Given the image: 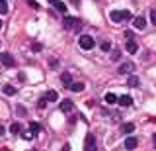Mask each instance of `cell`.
Returning a JSON list of instances; mask_svg holds the SVG:
<instances>
[{
  "mask_svg": "<svg viewBox=\"0 0 156 151\" xmlns=\"http://www.w3.org/2000/svg\"><path fill=\"white\" fill-rule=\"evenodd\" d=\"M78 43H80V47L84 51H90L94 49V37L92 36H80V40H78Z\"/></svg>",
  "mask_w": 156,
  "mask_h": 151,
  "instance_id": "obj_1",
  "label": "cell"
},
{
  "mask_svg": "<svg viewBox=\"0 0 156 151\" xmlns=\"http://www.w3.org/2000/svg\"><path fill=\"white\" fill-rule=\"evenodd\" d=\"M0 63H2L4 67H16V59H14L10 53H0Z\"/></svg>",
  "mask_w": 156,
  "mask_h": 151,
  "instance_id": "obj_2",
  "label": "cell"
},
{
  "mask_svg": "<svg viewBox=\"0 0 156 151\" xmlns=\"http://www.w3.org/2000/svg\"><path fill=\"white\" fill-rule=\"evenodd\" d=\"M62 24H65V28H74V30H80V26H82V24L72 16H65L62 18Z\"/></svg>",
  "mask_w": 156,
  "mask_h": 151,
  "instance_id": "obj_3",
  "label": "cell"
},
{
  "mask_svg": "<svg viewBox=\"0 0 156 151\" xmlns=\"http://www.w3.org/2000/svg\"><path fill=\"white\" fill-rule=\"evenodd\" d=\"M133 71H135V65H133L131 61L121 63V65H119V69H117V73H119V75H131Z\"/></svg>",
  "mask_w": 156,
  "mask_h": 151,
  "instance_id": "obj_4",
  "label": "cell"
},
{
  "mask_svg": "<svg viewBox=\"0 0 156 151\" xmlns=\"http://www.w3.org/2000/svg\"><path fill=\"white\" fill-rule=\"evenodd\" d=\"M84 149H86V151H98L94 134H88V135H86V145H84Z\"/></svg>",
  "mask_w": 156,
  "mask_h": 151,
  "instance_id": "obj_5",
  "label": "cell"
},
{
  "mask_svg": "<svg viewBox=\"0 0 156 151\" xmlns=\"http://www.w3.org/2000/svg\"><path fill=\"white\" fill-rule=\"evenodd\" d=\"M58 108H61V112H62V114H68V112H72V110H74V104H72V100H62L61 102V106H58Z\"/></svg>",
  "mask_w": 156,
  "mask_h": 151,
  "instance_id": "obj_6",
  "label": "cell"
},
{
  "mask_svg": "<svg viewBox=\"0 0 156 151\" xmlns=\"http://www.w3.org/2000/svg\"><path fill=\"white\" fill-rule=\"evenodd\" d=\"M109 18H111V22H115V24L125 22V18H123V10H113V12L109 14Z\"/></svg>",
  "mask_w": 156,
  "mask_h": 151,
  "instance_id": "obj_7",
  "label": "cell"
},
{
  "mask_svg": "<svg viewBox=\"0 0 156 151\" xmlns=\"http://www.w3.org/2000/svg\"><path fill=\"white\" fill-rule=\"evenodd\" d=\"M117 102H119V104L123 106V108H127V106H131V104H133V96L123 94V96H119V98H117Z\"/></svg>",
  "mask_w": 156,
  "mask_h": 151,
  "instance_id": "obj_8",
  "label": "cell"
},
{
  "mask_svg": "<svg viewBox=\"0 0 156 151\" xmlns=\"http://www.w3.org/2000/svg\"><path fill=\"white\" fill-rule=\"evenodd\" d=\"M49 4H53V6H55L58 12L66 14V4H65V2H61V0H49Z\"/></svg>",
  "mask_w": 156,
  "mask_h": 151,
  "instance_id": "obj_9",
  "label": "cell"
},
{
  "mask_svg": "<svg viewBox=\"0 0 156 151\" xmlns=\"http://www.w3.org/2000/svg\"><path fill=\"white\" fill-rule=\"evenodd\" d=\"M133 24H135L136 30H144V28H146V20H144L143 16H136L135 20H133Z\"/></svg>",
  "mask_w": 156,
  "mask_h": 151,
  "instance_id": "obj_10",
  "label": "cell"
},
{
  "mask_svg": "<svg viewBox=\"0 0 156 151\" xmlns=\"http://www.w3.org/2000/svg\"><path fill=\"white\" fill-rule=\"evenodd\" d=\"M125 51H127V53H136V51H139V45H136V41H135V40L127 41V47H125Z\"/></svg>",
  "mask_w": 156,
  "mask_h": 151,
  "instance_id": "obj_11",
  "label": "cell"
},
{
  "mask_svg": "<svg viewBox=\"0 0 156 151\" xmlns=\"http://www.w3.org/2000/svg\"><path fill=\"white\" fill-rule=\"evenodd\" d=\"M61 82L65 86H70L72 85V75H70V73H62V75H61Z\"/></svg>",
  "mask_w": 156,
  "mask_h": 151,
  "instance_id": "obj_12",
  "label": "cell"
},
{
  "mask_svg": "<svg viewBox=\"0 0 156 151\" xmlns=\"http://www.w3.org/2000/svg\"><path fill=\"white\" fill-rule=\"evenodd\" d=\"M68 89H70L72 92H82V90H84V82H76V81H72V85L68 86Z\"/></svg>",
  "mask_w": 156,
  "mask_h": 151,
  "instance_id": "obj_13",
  "label": "cell"
},
{
  "mask_svg": "<svg viewBox=\"0 0 156 151\" xmlns=\"http://www.w3.org/2000/svg\"><path fill=\"white\" fill-rule=\"evenodd\" d=\"M121 131H123V134H127V135H129V134H133V131H135V124L127 122V124L121 126Z\"/></svg>",
  "mask_w": 156,
  "mask_h": 151,
  "instance_id": "obj_14",
  "label": "cell"
},
{
  "mask_svg": "<svg viewBox=\"0 0 156 151\" xmlns=\"http://www.w3.org/2000/svg\"><path fill=\"white\" fill-rule=\"evenodd\" d=\"M117 98H119V96H115L113 92H107V94L104 96V100H105V104H115L117 102Z\"/></svg>",
  "mask_w": 156,
  "mask_h": 151,
  "instance_id": "obj_15",
  "label": "cell"
},
{
  "mask_svg": "<svg viewBox=\"0 0 156 151\" xmlns=\"http://www.w3.org/2000/svg\"><path fill=\"white\" fill-rule=\"evenodd\" d=\"M136 143H139V141H136V138H127V139H125V147H127V149H135Z\"/></svg>",
  "mask_w": 156,
  "mask_h": 151,
  "instance_id": "obj_16",
  "label": "cell"
},
{
  "mask_svg": "<svg viewBox=\"0 0 156 151\" xmlns=\"http://www.w3.org/2000/svg\"><path fill=\"white\" fill-rule=\"evenodd\" d=\"M10 131H12L14 135H18L20 131H22V124H20V122H14V124L10 126Z\"/></svg>",
  "mask_w": 156,
  "mask_h": 151,
  "instance_id": "obj_17",
  "label": "cell"
},
{
  "mask_svg": "<svg viewBox=\"0 0 156 151\" xmlns=\"http://www.w3.org/2000/svg\"><path fill=\"white\" fill-rule=\"evenodd\" d=\"M4 94H8V96H14V94H16V86H12V85H6V86H4Z\"/></svg>",
  "mask_w": 156,
  "mask_h": 151,
  "instance_id": "obj_18",
  "label": "cell"
},
{
  "mask_svg": "<svg viewBox=\"0 0 156 151\" xmlns=\"http://www.w3.org/2000/svg\"><path fill=\"white\" fill-rule=\"evenodd\" d=\"M39 130H41V126H39L37 122H31V124H29V131H31L33 135H35V134H39Z\"/></svg>",
  "mask_w": 156,
  "mask_h": 151,
  "instance_id": "obj_19",
  "label": "cell"
},
{
  "mask_svg": "<svg viewBox=\"0 0 156 151\" xmlns=\"http://www.w3.org/2000/svg\"><path fill=\"white\" fill-rule=\"evenodd\" d=\"M45 96H47V100H49V102H55V100L58 98V94H57V90H49V92H47V94H45Z\"/></svg>",
  "mask_w": 156,
  "mask_h": 151,
  "instance_id": "obj_20",
  "label": "cell"
},
{
  "mask_svg": "<svg viewBox=\"0 0 156 151\" xmlns=\"http://www.w3.org/2000/svg\"><path fill=\"white\" fill-rule=\"evenodd\" d=\"M31 51H33V53H41V51H43V45H41V43H39V41L31 43Z\"/></svg>",
  "mask_w": 156,
  "mask_h": 151,
  "instance_id": "obj_21",
  "label": "cell"
},
{
  "mask_svg": "<svg viewBox=\"0 0 156 151\" xmlns=\"http://www.w3.org/2000/svg\"><path fill=\"white\" fill-rule=\"evenodd\" d=\"M8 14V6H6V0H0V16Z\"/></svg>",
  "mask_w": 156,
  "mask_h": 151,
  "instance_id": "obj_22",
  "label": "cell"
},
{
  "mask_svg": "<svg viewBox=\"0 0 156 151\" xmlns=\"http://www.w3.org/2000/svg\"><path fill=\"white\" fill-rule=\"evenodd\" d=\"M111 59H113V61H119L121 59V51L119 49H113V53H111Z\"/></svg>",
  "mask_w": 156,
  "mask_h": 151,
  "instance_id": "obj_23",
  "label": "cell"
},
{
  "mask_svg": "<svg viewBox=\"0 0 156 151\" xmlns=\"http://www.w3.org/2000/svg\"><path fill=\"white\" fill-rule=\"evenodd\" d=\"M129 86H139V79L133 75V77H129Z\"/></svg>",
  "mask_w": 156,
  "mask_h": 151,
  "instance_id": "obj_24",
  "label": "cell"
},
{
  "mask_svg": "<svg viewBox=\"0 0 156 151\" xmlns=\"http://www.w3.org/2000/svg\"><path fill=\"white\" fill-rule=\"evenodd\" d=\"M47 96H43V98H39V102H37V106H39V108H45V106H47Z\"/></svg>",
  "mask_w": 156,
  "mask_h": 151,
  "instance_id": "obj_25",
  "label": "cell"
},
{
  "mask_svg": "<svg viewBox=\"0 0 156 151\" xmlns=\"http://www.w3.org/2000/svg\"><path fill=\"white\" fill-rule=\"evenodd\" d=\"M100 47H101V51H109V49H111V43H109V41H101Z\"/></svg>",
  "mask_w": 156,
  "mask_h": 151,
  "instance_id": "obj_26",
  "label": "cell"
},
{
  "mask_svg": "<svg viewBox=\"0 0 156 151\" xmlns=\"http://www.w3.org/2000/svg\"><path fill=\"white\" fill-rule=\"evenodd\" d=\"M123 36H125V40H127V41H131V40H133V37H135V33L131 32V30H127V32L123 33Z\"/></svg>",
  "mask_w": 156,
  "mask_h": 151,
  "instance_id": "obj_27",
  "label": "cell"
},
{
  "mask_svg": "<svg viewBox=\"0 0 156 151\" xmlns=\"http://www.w3.org/2000/svg\"><path fill=\"white\" fill-rule=\"evenodd\" d=\"M27 4H29V6H31V8H33V10H39V4L35 2V0H29V2H27Z\"/></svg>",
  "mask_w": 156,
  "mask_h": 151,
  "instance_id": "obj_28",
  "label": "cell"
},
{
  "mask_svg": "<svg viewBox=\"0 0 156 151\" xmlns=\"http://www.w3.org/2000/svg\"><path fill=\"white\" fill-rule=\"evenodd\" d=\"M150 22L156 26V10H150Z\"/></svg>",
  "mask_w": 156,
  "mask_h": 151,
  "instance_id": "obj_29",
  "label": "cell"
},
{
  "mask_svg": "<svg viewBox=\"0 0 156 151\" xmlns=\"http://www.w3.org/2000/svg\"><path fill=\"white\" fill-rule=\"evenodd\" d=\"M18 112H20V116H26V108H23V106H18V108H16Z\"/></svg>",
  "mask_w": 156,
  "mask_h": 151,
  "instance_id": "obj_30",
  "label": "cell"
},
{
  "mask_svg": "<svg viewBox=\"0 0 156 151\" xmlns=\"http://www.w3.org/2000/svg\"><path fill=\"white\" fill-rule=\"evenodd\" d=\"M58 67V61L57 59H51V69H57Z\"/></svg>",
  "mask_w": 156,
  "mask_h": 151,
  "instance_id": "obj_31",
  "label": "cell"
},
{
  "mask_svg": "<svg viewBox=\"0 0 156 151\" xmlns=\"http://www.w3.org/2000/svg\"><path fill=\"white\" fill-rule=\"evenodd\" d=\"M23 138H26V139H31L33 134H31V131H27V134H23Z\"/></svg>",
  "mask_w": 156,
  "mask_h": 151,
  "instance_id": "obj_32",
  "label": "cell"
},
{
  "mask_svg": "<svg viewBox=\"0 0 156 151\" xmlns=\"http://www.w3.org/2000/svg\"><path fill=\"white\" fill-rule=\"evenodd\" d=\"M4 134H6V130H4V126L0 124V135H4Z\"/></svg>",
  "mask_w": 156,
  "mask_h": 151,
  "instance_id": "obj_33",
  "label": "cell"
},
{
  "mask_svg": "<svg viewBox=\"0 0 156 151\" xmlns=\"http://www.w3.org/2000/svg\"><path fill=\"white\" fill-rule=\"evenodd\" d=\"M152 139H154V143H156V134H154V135H152Z\"/></svg>",
  "mask_w": 156,
  "mask_h": 151,
  "instance_id": "obj_34",
  "label": "cell"
},
{
  "mask_svg": "<svg viewBox=\"0 0 156 151\" xmlns=\"http://www.w3.org/2000/svg\"><path fill=\"white\" fill-rule=\"evenodd\" d=\"M0 28H2V20H0Z\"/></svg>",
  "mask_w": 156,
  "mask_h": 151,
  "instance_id": "obj_35",
  "label": "cell"
},
{
  "mask_svg": "<svg viewBox=\"0 0 156 151\" xmlns=\"http://www.w3.org/2000/svg\"><path fill=\"white\" fill-rule=\"evenodd\" d=\"M33 151H37V149H33Z\"/></svg>",
  "mask_w": 156,
  "mask_h": 151,
  "instance_id": "obj_36",
  "label": "cell"
}]
</instances>
